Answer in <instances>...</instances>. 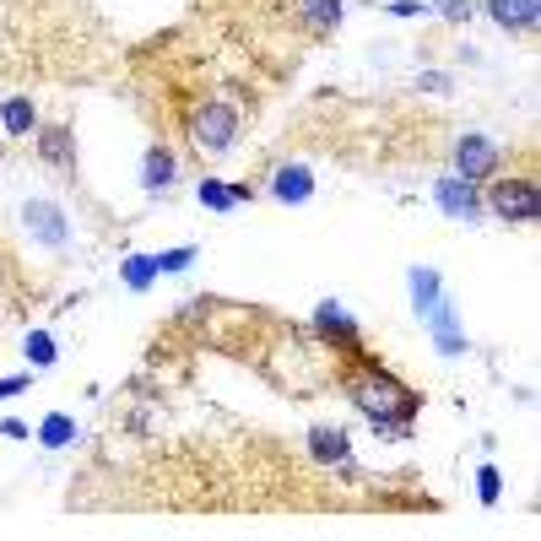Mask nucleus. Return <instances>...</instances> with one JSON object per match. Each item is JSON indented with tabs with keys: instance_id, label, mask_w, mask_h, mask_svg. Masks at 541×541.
<instances>
[{
	"instance_id": "nucleus-1",
	"label": "nucleus",
	"mask_w": 541,
	"mask_h": 541,
	"mask_svg": "<svg viewBox=\"0 0 541 541\" xmlns=\"http://www.w3.org/2000/svg\"><path fill=\"white\" fill-rule=\"evenodd\" d=\"M352 401L368 412V422H374V433H385V439H406L412 433V417H417V395L401 385V379L390 374H363L352 379Z\"/></svg>"
},
{
	"instance_id": "nucleus-2",
	"label": "nucleus",
	"mask_w": 541,
	"mask_h": 541,
	"mask_svg": "<svg viewBox=\"0 0 541 541\" xmlns=\"http://www.w3.org/2000/svg\"><path fill=\"white\" fill-rule=\"evenodd\" d=\"M239 141V109L233 103H206L201 114H195V147L206 157H222Z\"/></svg>"
},
{
	"instance_id": "nucleus-3",
	"label": "nucleus",
	"mask_w": 541,
	"mask_h": 541,
	"mask_svg": "<svg viewBox=\"0 0 541 541\" xmlns=\"http://www.w3.org/2000/svg\"><path fill=\"white\" fill-rule=\"evenodd\" d=\"M487 206H493L504 222H536V217H541V195H536V184H531V179H520V174L498 179L493 190H487Z\"/></svg>"
},
{
	"instance_id": "nucleus-4",
	"label": "nucleus",
	"mask_w": 541,
	"mask_h": 541,
	"mask_svg": "<svg viewBox=\"0 0 541 541\" xmlns=\"http://www.w3.org/2000/svg\"><path fill=\"white\" fill-rule=\"evenodd\" d=\"M22 228H28V239H38L44 249H65V239H71L65 211L55 201H28V206H22Z\"/></svg>"
},
{
	"instance_id": "nucleus-5",
	"label": "nucleus",
	"mask_w": 541,
	"mask_h": 541,
	"mask_svg": "<svg viewBox=\"0 0 541 541\" xmlns=\"http://www.w3.org/2000/svg\"><path fill=\"white\" fill-rule=\"evenodd\" d=\"M433 201H439L444 217H455V222H471V217L482 211L477 179H460V174H444L439 184H433Z\"/></svg>"
},
{
	"instance_id": "nucleus-6",
	"label": "nucleus",
	"mask_w": 541,
	"mask_h": 541,
	"mask_svg": "<svg viewBox=\"0 0 541 541\" xmlns=\"http://www.w3.org/2000/svg\"><path fill=\"white\" fill-rule=\"evenodd\" d=\"M498 141H487V136H460L455 141V174L460 179H487V174H498Z\"/></svg>"
},
{
	"instance_id": "nucleus-7",
	"label": "nucleus",
	"mask_w": 541,
	"mask_h": 541,
	"mask_svg": "<svg viewBox=\"0 0 541 541\" xmlns=\"http://www.w3.org/2000/svg\"><path fill=\"white\" fill-rule=\"evenodd\" d=\"M38 157H44L49 168H65V174H71V168H76V136L65 125L38 130Z\"/></svg>"
},
{
	"instance_id": "nucleus-8",
	"label": "nucleus",
	"mask_w": 541,
	"mask_h": 541,
	"mask_svg": "<svg viewBox=\"0 0 541 541\" xmlns=\"http://www.w3.org/2000/svg\"><path fill=\"white\" fill-rule=\"evenodd\" d=\"M309 455L320 466H347L352 471V450H347V433L341 428H309Z\"/></svg>"
},
{
	"instance_id": "nucleus-9",
	"label": "nucleus",
	"mask_w": 541,
	"mask_h": 541,
	"mask_svg": "<svg viewBox=\"0 0 541 541\" xmlns=\"http://www.w3.org/2000/svg\"><path fill=\"white\" fill-rule=\"evenodd\" d=\"M314 325H320V336L325 341H341L347 352H358V325L347 320V309L331 298V303H320V314H314Z\"/></svg>"
},
{
	"instance_id": "nucleus-10",
	"label": "nucleus",
	"mask_w": 541,
	"mask_h": 541,
	"mask_svg": "<svg viewBox=\"0 0 541 541\" xmlns=\"http://www.w3.org/2000/svg\"><path fill=\"white\" fill-rule=\"evenodd\" d=\"M487 11H493V22L509 28V33H531L536 28V0H487Z\"/></svg>"
},
{
	"instance_id": "nucleus-11",
	"label": "nucleus",
	"mask_w": 541,
	"mask_h": 541,
	"mask_svg": "<svg viewBox=\"0 0 541 541\" xmlns=\"http://www.w3.org/2000/svg\"><path fill=\"white\" fill-rule=\"evenodd\" d=\"M271 195H276V201H287V206L309 201V195H314V179H309V168H298V163L276 168V184H271Z\"/></svg>"
},
{
	"instance_id": "nucleus-12",
	"label": "nucleus",
	"mask_w": 541,
	"mask_h": 541,
	"mask_svg": "<svg viewBox=\"0 0 541 541\" xmlns=\"http://www.w3.org/2000/svg\"><path fill=\"white\" fill-rule=\"evenodd\" d=\"M298 17H303V28H314V33H336L341 0H298Z\"/></svg>"
},
{
	"instance_id": "nucleus-13",
	"label": "nucleus",
	"mask_w": 541,
	"mask_h": 541,
	"mask_svg": "<svg viewBox=\"0 0 541 541\" xmlns=\"http://www.w3.org/2000/svg\"><path fill=\"white\" fill-rule=\"evenodd\" d=\"M141 184H147L152 195L168 190V184H174V152H168V147H152L147 163H141Z\"/></svg>"
},
{
	"instance_id": "nucleus-14",
	"label": "nucleus",
	"mask_w": 541,
	"mask_h": 541,
	"mask_svg": "<svg viewBox=\"0 0 541 541\" xmlns=\"http://www.w3.org/2000/svg\"><path fill=\"white\" fill-rule=\"evenodd\" d=\"M0 120H6V136H33V98H6Z\"/></svg>"
},
{
	"instance_id": "nucleus-15",
	"label": "nucleus",
	"mask_w": 541,
	"mask_h": 541,
	"mask_svg": "<svg viewBox=\"0 0 541 541\" xmlns=\"http://www.w3.org/2000/svg\"><path fill=\"white\" fill-rule=\"evenodd\" d=\"M406 282H412V303H417V314H428L433 303H439V271H412Z\"/></svg>"
},
{
	"instance_id": "nucleus-16",
	"label": "nucleus",
	"mask_w": 541,
	"mask_h": 541,
	"mask_svg": "<svg viewBox=\"0 0 541 541\" xmlns=\"http://www.w3.org/2000/svg\"><path fill=\"white\" fill-rule=\"evenodd\" d=\"M152 276H157V255H130L125 260V287L130 293H147Z\"/></svg>"
},
{
	"instance_id": "nucleus-17",
	"label": "nucleus",
	"mask_w": 541,
	"mask_h": 541,
	"mask_svg": "<svg viewBox=\"0 0 541 541\" xmlns=\"http://www.w3.org/2000/svg\"><path fill=\"white\" fill-rule=\"evenodd\" d=\"M38 439H44L49 450H60V444H71V439H76V422L65 417V412H49V417H44V428H38Z\"/></svg>"
},
{
	"instance_id": "nucleus-18",
	"label": "nucleus",
	"mask_w": 541,
	"mask_h": 541,
	"mask_svg": "<svg viewBox=\"0 0 541 541\" xmlns=\"http://www.w3.org/2000/svg\"><path fill=\"white\" fill-rule=\"evenodd\" d=\"M201 206H211V211H233V206H239V201H233V184L201 179Z\"/></svg>"
},
{
	"instance_id": "nucleus-19",
	"label": "nucleus",
	"mask_w": 541,
	"mask_h": 541,
	"mask_svg": "<svg viewBox=\"0 0 541 541\" xmlns=\"http://www.w3.org/2000/svg\"><path fill=\"white\" fill-rule=\"evenodd\" d=\"M28 363H38V368L55 363V336H49V331H33L28 336Z\"/></svg>"
},
{
	"instance_id": "nucleus-20",
	"label": "nucleus",
	"mask_w": 541,
	"mask_h": 541,
	"mask_svg": "<svg viewBox=\"0 0 541 541\" xmlns=\"http://www.w3.org/2000/svg\"><path fill=\"white\" fill-rule=\"evenodd\" d=\"M477 493H482V504H498L504 482H498V471H493V466H482V471H477Z\"/></svg>"
},
{
	"instance_id": "nucleus-21",
	"label": "nucleus",
	"mask_w": 541,
	"mask_h": 541,
	"mask_svg": "<svg viewBox=\"0 0 541 541\" xmlns=\"http://www.w3.org/2000/svg\"><path fill=\"white\" fill-rule=\"evenodd\" d=\"M190 260H195L190 244H184V249H168V255H157V271H190Z\"/></svg>"
},
{
	"instance_id": "nucleus-22",
	"label": "nucleus",
	"mask_w": 541,
	"mask_h": 541,
	"mask_svg": "<svg viewBox=\"0 0 541 541\" xmlns=\"http://www.w3.org/2000/svg\"><path fill=\"white\" fill-rule=\"evenodd\" d=\"M444 17H450V22H466V17H471V0H444Z\"/></svg>"
},
{
	"instance_id": "nucleus-23",
	"label": "nucleus",
	"mask_w": 541,
	"mask_h": 541,
	"mask_svg": "<svg viewBox=\"0 0 541 541\" xmlns=\"http://www.w3.org/2000/svg\"><path fill=\"white\" fill-rule=\"evenodd\" d=\"M28 390V374H17V379H0V401H11V395H22Z\"/></svg>"
},
{
	"instance_id": "nucleus-24",
	"label": "nucleus",
	"mask_w": 541,
	"mask_h": 541,
	"mask_svg": "<svg viewBox=\"0 0 541 541\" xmlns=\"http://www.w3.org/2000/svg\"><path fill=\"white\" fill-rule=\"evenodd\" d=\"M0 439H28V428H22L17 417H6V422H0Z\"/></svg>"
},
{
	"instance_id": "nucleus-25",
	"label": "nucleus",
	"mask_w": 541,
	"mask_h": 541,
	"mask_svg": "<svg viewBox=\"0 0 541 541\" xmlns=\"http://www.w3.org/2000/svg\"><path fill=\"white\" fill-rule=\"evenodd\" d=\"M422 87H428V92H450V76H439V71H428V76H422Z\"/></svg>"
},
{
	"instance_id": "nucleus-26",
	"label": "nucleus",
	"mask_w": 541,
	"mask_h": 541,
	"mask_svg": "<svg viewBox=\"0 0 541 541\" xmlns=\"http://www.w3.org/2000/svg\"><path fill=\"white\" fill-rule=\"evenodd\" d=\"M390 11H395V17H417V11H428V6H417V0H395Z\"/></svg>"
}]
</instances>
